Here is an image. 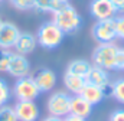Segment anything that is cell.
<instances>
[{
  "label": "cell",
  "instance_id": "6da1fadb",
  "mask_svg": "<svg viewBox=\"0 0 124 121\" xmlns=\"http://www.w3.org/2000/svg\"><path fill=\"white\" fill-rule=\"evenodd\" d=\"M54 19L52 22L65 33V35H72L75 32H78L81 25H82V17L81 15L77 12V9L69 4V3H63L61 7L52 13Z\"/></svg>",
  "mask_w": 124,
  "mask_h": 121
},
{
  "label": "cell",
  "instance_id": "7a4b0ae2",
  "mask_svg": "<svg viewBox=\"0 0 124 121\" xmlns=\"http://www.w3.org/2000/svg\"><path fill=\"white\" fill-rule=\"evenodd\" d=\"M120 48L114 45L113 42L110 43H98V46L93 52V62L94 65L105 69V71H114L117 69V55H118Z\"/></svg>",
  "mask_w": 124,
  "mask_h": 121
},
{
  "label": "cell",
  "instance_id": "3957f363",
  "mask_svg": "<svg viewBox=\"0 0 124 121\" xmlns=\"http://www.w3.org/2000/svg\"><path fill=\"white\" fill-rule=\"evenodd\" d=\"M65 33L62 32L54 22H45L36 33L38 45L45 49H56L63 42Z\"/></svg>",
  "mask_w": 124,
  "mask_h": 121
},
{
  "label": "cell",
  "instance_id": "277c9868",
  "mask_svg": "<svg viewBox=\"0 0 124 121\" xmlns=\"http://www.w3.org/2000/svg\"><path fill=\"white\" fill-rule=\"evenodd\" d=\"M71 95L65 91H56L52 92L46 101V108L49 115L63 118L69 114L71 110Z\"/></svg>",
  "mask_w": 124,
  "mask_h": 121
},
{
  "label": "cell",
  "instance_id": "5b68a950",
  "mask_svg": "<svg viewBox=\"0 0 124 121\" xmlns=\"http://www.w3.org/2000/svg\"><path fill=\"white\" fill-rule=\"evenodd\" d=\"M39 94L40 91L38 88L33 76L31 75L17 78L12 90V95H15L17 101H35L39 97Z\"/></svg>",
  "mask_w": 124,
  "mask_h": 121
},
{
  "label": "cell",
  "instance_id": "8992f818",
  "mask_svg": "<svg viewBox=\"0 0 124 121\" xmlns=\"http://www.w3.org/2000/svg\"><path fill=\"white\" fill-rule=\"evenodd\" d=\"M94 40L98 43H110L117 38V30H116V17L111 19H104V20H97L95 25L91 29Z\"/></svg>",
  "mask_w": 124,
  "mask_h": 121
},
{
  "label": "cell",
  "instance_id": "52a82bcc",
  "mask_svg": "<svg viewBox=\"0 0 124 121\" xmlns=\"http://www.w3.org/2000/svg\"><path fill=\"white\" fill-rule=\"evenodd\" d=\"M10 76L13 78H23V76H28L29 72H31V62L28 60V58L25 55H20V53H16L13 52L10 62L7 65V71H6Z\"/></svg>",
  "mask_w": 124,
  "mask_h": 121
},
{
  "label": "cell",
  "instance_id": "ba28073f",
  "mask_svg": "<svg viewBox=\"0 0 124 121\" xmlns=\"http://www.w3.org/2000/svg\"><path fill=\"white\" fill-rule=\"evenodd\" d=\"M13 108L17 121H36L40 114L39 107L35 101H17Z\"/></svg>",
  "mask_w": 124,
  "mask_h": 121
},
{
  "label": "cell",
  "instance_id": "9c48e42d",
  "mask_svg": "<svg viewBox=\"0 0 124 121\" xmlns=\"http://www.w3.org/2000/svg\"><path fill=\"white\" fill-rule=\"evenodd\" d=\"M33 79L40 92H51L56 85V74L51 68H39L35 72Z\"/></svg>",
  "mask_w": 124,
  "mask_h": 121
},
{
  "label": "cell",
  "instance_id": "30bf717a",
  "mask_svg": "<svg viewBox=\"0 0 124 121\" xmlns=\"http://www.w3.org/2000/svg\"><path fill=\"white\" fill-rule=\"evenodd\" d=\"M90 13L97 20L111 19L116 16L117 10L110 0H91L90 3Z\"/></svg>",
  "mask_w": 124,
  "mask_h": 121
},
{
  "label": "cell",
  "instance_id": "8fae6325",
  "mask_svg": "<svg viewBox=\"0 0 124 121\" xmlns=\"http://www.w3.org/2000/svg\"><path fill=\"white\" fill-rule=\"evenodd\" d=\"M20 35L19 28L12 22H3L0 28V48L12 49Z\"/></svg>",
  "mask_w": 124,
  "mask_h": 121
},
{
  "label": "cell",
  "instance_id": "7c38bea8",
  "mask_svg": "<svg viewBox=\"0 0 124 121\" xmlns=\"http://www.w3.org/2000/svg\"><path fill=\"white\" fill-rule=\"evenodd\" d=\"M38 46V40H36V36L32 35L29 32H20L16 43H15V51L16 53H20V55H29L32 53Z\"/></svg>",
  "mask_w": 124,
  "mask_h": 121
},
{
  "label": "cell",
  "instance_id": "4fadbf2b",
  "mask_svg": "<svg viewBox=\"0 0 124 121\" xmlns=\"http://www.w3.org/2000/svg\"><path fill=\"white\" fill-rule=\"evenodd\" d=\"M85 81H87V84H93V85L101 87V88L111 82L108 71H105V69H102L97 65H91V68H90V71L85 76Z\"/></svg>",
  "mask_w": 124,
  "mask_h": 121
},
{
  "label": "cell",
  "instance_id": "5bb4252c",
  "mask_svg": "<svg viewBox=\"0 0 124 121\" xmlns=\"http://www.w3.org/2000/svg\"><path fill=\"white\" fill-rule=\"evenodd\" d=\"M93 113V105L84 99L81 95H74L71 98V110H69V114H74V115H78V117H82V118H88Z\"/></svg>",
  "mask_w": 124,
  "mask_h": 121
},
{
  "label": "cell",
  "instance_id": "9a60e30c",
  "mask_svg": "<svg viewBox=\"0 0 124 121\" xmlns=\"http://www.w3.org/2000/svg\"><path fill=\"white\" fill-rule=\"evenodd\" d=\"M85 84H87V81H85L84 76H79V75H75V74H71V72L65 71V74H63V85L68 90V92L78 95L82 91V88L85 87Z\"/></svg>",
  "mask_w": 124,
  "mask_h": 121
},
{
  "label": "cell",
  "instance_id": "2e32d148",
  "mask_svg": "<svg viewBox=\"0 0 124 121\" xmlns=\"http://www.w3.org/2000/svg\"><path fill=\"white\" fill-rule=\"evenodd\" d=\"M78 95H81L84 99H87L93 107L94 105H98L105 98L104 92H102V88L97 87V85H93V84H85V87L82 88V91Z\"/></svg>",
  "mask_w": 124,
  "mask_h": 121
},
{
  "label": "cell",
  "instance_id": "e0dca14e",
  "mask_svg": "<svg viewBox=\"0 0 124 121\" xmlns=\"http://www.w3.org/2000/svg\"><path fill=\"white\" fill-rule=\"evenodd\" d=\"M62 4L61 0H33V9L40 13H55Z\"/></svg>",
  "mask_w": 124,
  "mask_h": 121
},
{
  "label": "cell",
  "instance_id": "ac0fdd59",
  "mask_svg": "<svg viewBox=\"0 0 124 121\" xmlns=\"http://www.w3.org/2000/svg\"><path fill=\"white\" fill-rule=\"evenodd\" d=\"M91 68V63L85 59H74L71 60L66 66V71L71 72V74H75V75H79V76H87L88 71Z\"/></svg>",
  "mask_w": 124,
  "mask_h": 121
},
{
  "label": "cell",
  "instance_id": "d6986e66",
  "mask_svg": "<svg viewBox=\"0 0 124 121\" xmlns=\"http://www.w3.org/2000/svg\"><path fill=\"white\" fill-rule=\"evenodd\" d=\"M113 98L124 105V78H118L113 82Z\"/></svg>",
  "mask_w": 124,
  "mask_h": 121
},
{
  "label": "cell",
  "instance_id": "ffe728a7",
  "mask_svg": "<svg viewBox=\"0 0 124 121\" xmlns=\"http://www.w3.org/2000/svg\"><path fill=\"white\" fill-rule=\"evenodd\" d=\"M10 98H12V90H10L9 84L0 78V107L6 105Z\"/></svg>",
  "mask_w": 124,
  "mask_h": 121
},
{
  "label": "cell",
  "instance_id": "44dd1931",
  "mask_svg": "<svg viewBox=\"0 0 124 121\" xmlns=\"http://www.w3.org/2000/svg\"><path fill=\"white\" fill-rule=\"evenodd\" d=\"M0 121H17L15 108L10 105H1L0 107Z\"/></svg>",
  "mask_w": 124,
  "mask_h": 121
},
{
  "label": "cell",
  "instance_id": "7402d4cb",
  "mask_svg": "<svg viewBox=\"0 0 124 121\" xmlns=\"http://www.w3.org/2000/svg\"><path fill=\"white\" fill-rule=\"evenodd\" d=\"M13 52L10 49H3L0 48V72H6L7 71V65L10 62Z\"/></svg>",
  "mask_w": 124,
  "mask_h": 121
},
{
  "label": "cell",
  "instance_id": "603a6c76",
  "mask_svg": "<svg viewBox=\"0 0 124 121\" xmlns=\"http://www.w3.org/2000/svg\"><path fill=\"white\" fill-rule=\"evenodd\" d=\"M9 3L15 9L22 10V12H26V10L33 9V0H9Z\"/></svg>",
  "mask_w": 124,
  "mask_h": 121
},
{
  "label": "cell",
  "instance_id": "cb8c5ba5",
  "mask_svg": "<svg viewBox=\"0 0 124 121\" xmlns=\"http://www.w3.org/2000/svg\"><path fill=\"white\" fill-rule=\"evenodd\" d=\"M116 30H117V38L124 40V15L116 17Z\"/></svg>",
  "mask_w": 124,
  "mask_h": 121
},
{
  "label": "cell",
  "instance_id": "d4e9b609",
  "mask_svg": "<svg viewBox=\"0 0 124 121\" xmlns=\"http://www.w3.org/2000/svg\"><path fill=\"white\" fill-rule=\"evenodd\" d=\"M108 121H124V108H117L110 114Z\"/></svg>",
  "mask_w": 124,
  "mask_h": 121
},
{
  "label": "cell",
  "instance_id": "484cf974",
  "mask_svg": "<svg viewBox=\"0 0 124 121\" xmlns=\"http://www.w3.org/2000/svg\"><path fill=\"white\" fill-rule=\"evenodd\" d=\"M117 69L124 71V49L120 48L118 55H117Z\"/></svg>",
  "mask_w": 124,
  "mask_h": 121
},
{
  "label": "cell",
  "instance_id": "4316f807",
  "mask_svg": "<svg viewBox=\"0 0 124 121\" xmlns=\"http://www.w3.org/2000/svg\"><path fill=\"white\" fill-rule=\"evenodd\" d=\"M113 3V6L116 7L117 13L118 12H124V0H110Z\"/></svg>",
  "mask_w": 124,
  "mask_h": 121
},
{
  "label": "cell",
  "instance_id": "83f0119b",
  "mask_svg": "<svg viewBox=\"0 0 124 121\" xmlns=\"http://www.w3.org/2000/svg\"><path fill=\"white\" fill-rule=\"evenodd\" d=\"M62 121H87V118H82V117H78L74 114H68L66 117L62 118Z\"/></svg>",
  "mask_w": 124,
  "mask_h": 121
},
{
  "label": "cell",
  "instance_id": "f1b7e54d",
  "mask_svg": "<svg viewBox=\"0 0 124 121\" xmlns=\"http://www.w3.org/2000/svg\"><path fill=\"white\" fill-rule=\"evenodd\" d=\"M42 121H62V118H59V117H54V115H48L46 118H43Z\"/></svg>",
  "mask_w": 124,
  "mask_h": 121
},
{
  "label": "cell",
  "instance_id": "f546056e",
  "mask_svg": "<svg viewBox=\"0 0 124 121\" xmlns=\"http://www.w3.org/2000/svg\"><path fill=\"white\" fill-rule=\"evenodd\" d=\"M1 25H3V20H1V19H0V28H1Z\"/></svg>",
  "mask_w": 124,
  "mask_h": 121
},
{
  "label": "cell",
  "instance_id": "4dcf8cb0",
  "mask_svg": "<svg viewBox=\"0 0 124 121\" xmlns=\"http://www.w3.org/2000/svg\"><path fill=\"white\" fill-rule=\"evenodd\" d=\"M61 1H63V3H68V1H69V0H61Z\"/></svg>",
  "mask_w": 124,
  "mask_h": 121
},
{
  "label": "cell",
  "instance_id": "1f68e13d",
  "mask_svg": "<svg viewBox=\"0 0 124 121\" xmlns=\"http://www.w3.org/2000/svg\"><path fill=\"white\" fill-rule=\"evenodd\" d=\"M1 1H3V0H0V3H1Z\"/></svg>",
  "mask_w": 124,
  "mask_h": 121
}]
</instances>
